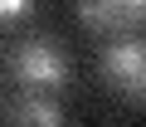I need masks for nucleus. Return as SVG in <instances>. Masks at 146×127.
<instances>
[{
	"label": "nucleus",
	"instance_id": "1",
	"mask_svg": "<svg viewBox=\"0 0 146 127\" xmlns=\"http://www.w3.org/2000/svg\"><path fill=\"white\" fill-rule=\"evenodd\" d=\"M5 64H10V74H15V83H20V88L63 93V88L73 83V59H68V49H63L54 34H44V29L20 34Z\"/></svg>",
	"mask_w": 146,
	"mask_h": 127
},
{
	"label": "nucleus",
	"instance_id": "4",
	"mask_svg": "<svg viewBox=\"0 0 146 127\" xmlns=\"http://www.w3.org/2000/svg\"><path fill=\"white\" fill-rule=\"evenodd\" d=\"M10 117H15V127H68L63 98L44 93V88H20L10 98Z\"/></svg>",
	"mask_w": 146,
	"mask_h": 127
},
{
	"label": "nucleus",
	"instance_id": "5",
	"mask_svg": "<svg viewBox=\"0 0 146 127\" xmlns=\"http://www.w3.org/2000/svg\"><path fill=\"white\" fill-rule=\"evenodd\" d=\"M39 10V0H0V25H25Z\"/></svg>",
	"mask_w": 146,
	"mask_h": 127
},
{
	"label": "nucleus",
	"instance_id": "2",
	"mask_svg": "<svg viewBox=\"0 0 146 127\" xmlns=\"http://www.w3.org/2000/svg\"><path fill=\"white\" fill-rule=\"evenodd\" d=\"M98 74L117 98H127L131 108H146V29L107 34L98 49Z\"/></svg>",
	"mask_w": 146,
	"mask_h": 127
},
{
	"label": "nucleus",
	"instance_id": "3",
	"mask_svg": "<svg viewBox=\"0 0 146 127\" xmlns=\"http://www.w3.org/2000/svg\"><path fill=\"white\" fill-rule=\"evenodd\" d=\"M78 25H88L93 34H127V29H146V0H73Z\"/></svg>",
	"mask_w": 146,
	"mask_h": 127
}]
</instances>
